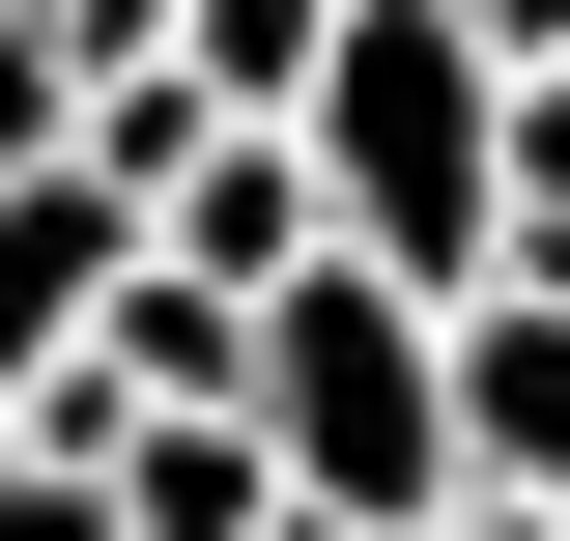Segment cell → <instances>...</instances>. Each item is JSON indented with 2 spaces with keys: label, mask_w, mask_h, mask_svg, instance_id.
<instances>
[{
  "label": "cell",
  "mask_w": 570,
  "mask_h": 541,
  "mask_svg": "<svg viewBox=\"0 0 570 541\" xmlns=\"http://www.w3.org/2000/svg\"><path fill=\"white\" fill-rule=\"evenodd\" d=\"M285 171H314V257H371V285L456 314V285H485V171H513V58L456 29V0H343Z\"/></svg>",
  "instance_id": "1"
},
{
  "label": "cell",
  "mask_w": 570,
  "mask_h": 541,
  "mask_svg": "<svg viewBox=\"0 0 570 541\" xmlns=\"http://www.w3.org/2000/svg\"><path fill=\"white\" fill-rule=\"evenodd\" d=\"M257 456H285V513H343V541L456 513V342H428V285H371V257L285 285L257 314Z\"/></svg>",
  "instance_id": "2"
},
{
  "label": "cell",
  "mask_w": 570,
  "mask_h": 541,
  "mask_svg": "<svg viewBox=\"0 0 570 541\" xmlns=\"http://www.w3.org/2000/svg\"><path fill=\"white\" fill-rule=\"evenodd\" d=\"M456 513H570V285H456Z\"/></svg>",
  "instance_id": "3"
},
{
  "label": "cell",
  "mask_w": 570,
  "mask_h": 541,
  "mask_svg": "<svg viewBox=\"0 0 570 541\" xmlns=\"http://www.w3.org/2000/svg\"><path fill=\"white\" fill-rule=\"evenodd\" d=\"M142 285V200L115 171H0V400L29 371H86V314Z\"/></svg>",
  "instance_id": "4"
},
{
  "label": "cell",
  "mask_w": 570,
  "mask_h": 541,
  "mask_svg": "<svg viewBox=\"0 0 570 541\" xmlns=\"http://www.w3.org/2000/svg\"><path fill=\"white\" fill-rule=\"evenodd\" d=\"M142 257L228 285V314H285V285H314V171H285V142H200V171L142 200Z\"/></svg>",
  "instance_id": "5"
},
{
  "label": "cell",
  "mask_w": 570,
  "mask_h": 541,
  "mask_svg": "<svg viewBox=\"0 0 570 541\" xmlns=\"http://www.w3.org/2000/svg\"><path fill=\"white\" fill-rule=\"evenodd\" d=\"M86 484H115V541H285V456H257V427H115Z\"/></svg>",
  "instance_id": "6"
},
{
  "label": "cell",
  "mask_w": 570,
  "mask_h": 541,
  "mask_svg": "<svg viewBox=\"0 0 570 541\" xmlns=\"http://www.w3.org/2000/svg\"><path fill=\"white\" fill-rule=\"evenodd\" d=\"M314 58H343V0H171V86H200L228 142H285V115H314Z\"/></svg>",
  "instance_id": "7"
},
{
  "label": "cell",
  "mask_w": 570,
  "mask_h": 541,
  "mask_svg": "<svg viewBox=\"0 0 570 541\" xmlns=\"http://www.w3.org/2000/svg\"><path fill=\"white\" fill-rule=\"evenodd\" d=\"M485 285H570V58H513V171H485Z\"/></svg>",
  "instance_id": "8"
},
{
  "label": "cell",
  "mask_w": 570,
  "mask_h": 541,
  "mask_svg": "<svg viewBox=\"0 0 570 541\" xmlns=\"http://www.w3.org/2000/svg\"><path fill=\"white\" fill-rule=\"evenodd\" d=\"M58 86H86V58L29 29V0H0V171H58Z\"/></svg>",
  "instance_id": "9"
},
{
  "label": "cell",
  "mask_w": 570,
  "mask_h": 541,
  "mask_svg": "<svg viewBox=\"0 0 570 541\" xmlns=\"http://www.w3.org/2000/svg\"><path fill=\"white\" fill-rule=\"evenodd\" d=\"M0 541H115V484H58V456H0Z\"/></svg>",
  "instance_id": "10"
},
{
  "label": "cell",
  "mask_w": 570,
  "mask_h": 541,
  "mask_svg": "<svg viewBox=\"0 0 570 541\" xmlns=\"http://www.w3.org/2000/svg\"><path fill=\"white\" fill-rule=\"evenodd\" d=\"M29 29H58V58H171V0H29Z\"/></svg>",
  "instance_id": "11"
},
{
  "label": "cell",
  "mask_w": 570,
  "mask_h": 541,
  "mask_svg": "<svg viewBox=\"0 0 570 541\" xmlns=\"http://www.w3.org/2000/svg\"><path fill=\"white\" fill-rule=\"evenodd\" d=\"M456 29H485V58H570V0H456Z\"/></svg>",
  "instance_id": "12"
},
{
  "label": "cell",
  "mask_w": 570,
  "mask_h": 541,
  "mask_svg": "<svg viewBox=\"0 0 570 541\" xmlns=\"http://www.w3.org/2000/svg\"><path fill=\"white\" fill-rule=\"evenodd\" d=\"M428 541H570V513H428Z\"/></svg>",
  "instance_id": "13"
},
{
  "label": "cell",
  "mask_w": 570,
  "mask_h": 541,
  "mask_svg": "<svg viewBox=\"0 0 570 541\" xmlns=\"http://www.w3.org/2000/svg\"><path fill=\"white\" fill-rule=\"evenodd\" d=\"M0 456H29V400H0Z\"/></svg>",
  "instance_id": "14"
},
{
  "label": "cell",
  "mask_w": 570,
  "mask_h": 541,
  "mask_svg": "<svg viewBox=\"0 0 570 541\" xmlns=\"http://www.w3.org/2000/svg\"><path fill=\"white\" fill-rule=\"evenodd\" d=\"M285 541H343V513H285Z\"/></svg>",
  "instance_id": "15"
}]
</instances>
